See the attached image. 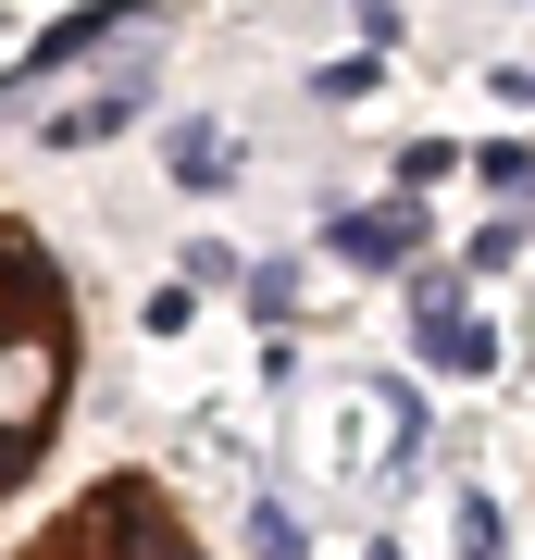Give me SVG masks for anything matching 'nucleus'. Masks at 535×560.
Returning a JSON list of instances; mask_svg holds the SVG:
<instances>
[{"instance_id":"2","label":"nucleus","mask_w":535,"mask_h":560,"mask_svg":"<svg viewBox=\"0 0 535 560\" xmlns=\"http://www.w3.org/2000/svg\"><path fill=\"white\" fill-rule=\"evenodd\" d=\"M0 560H224L212 536L187 523V499L138 460H113V474L62 486V499L25 523V536H0Z\"/></svg>"},{"instance_id":"1","label":"nucleus","mask_w":535,"mask_h":560,"mask_svg":"<svg viewBox=\"0 0 535 560\" xmlns=\"http://www.w3.org/2000/svg\"><path fill=\"white\" fill-rule=\"evenodd\" d=\"M75 386H88V312H75V275L62 249L0 200V511L50 474L62 423H75Z\"/></svg>"}]
</instances>
